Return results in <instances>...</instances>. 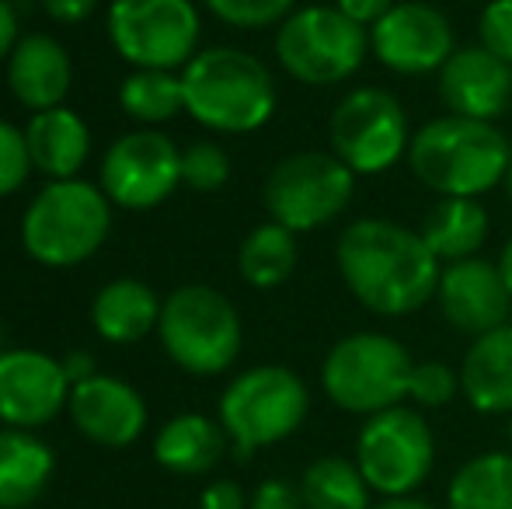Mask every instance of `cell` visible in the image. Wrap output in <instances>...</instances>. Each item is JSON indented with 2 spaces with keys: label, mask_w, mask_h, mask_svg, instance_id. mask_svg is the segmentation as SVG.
Listing matches in <instances>:
<instances>
[{
  "label": "cell",
  "mask_w": 512,
  "mask_h": 509,
  "mask_svg": "<svg viewBox=\"0 0 512 509\" xmlns=\"http://www.w3.org/2000/svg\"><path fill=\"white\" fill-rule=\"evenodd\" d=\"M335 265L352 297L380 318H405L425 307L443 272L422 234L387 217L352 220L338 234Z\"/></svg>",
  "instance_id": "6da1fadb"
},
{
  "label": "cell",
  "mask_w": 512,
  "mask_h": 509,
  "mask_svg": "<svg viewBox=\"0 0 512 509\" xmlns=\"http://www.w3.org/2000/svg\"><path fill=\"white\" fill-rule=\"evenodd\" d=\"M512 161L509 140L495 123L439 116L411 133L408 168L439 199H481L502 185Z\"/></svg>",
  "instance_id": "7a4b0ae2"
},
{
  "label": "cell",
  "mask_w": 512,
  "mask_h": 509,
  "mask_svg": "<svg viewBox=\"0 0 512 509\" xmlns=\"http://www.w3.org/2000/svg\"><path fill=\"white\" fill-rule=\"evenodd\" d=\"M185 112L213 133H255L279 102L276 81L258 56L244 49H203L182 70Z\"/></svg>",
  "instance_id": "3957f363"
},
{
  "label": "cell",
  "mask_w": 512,
  "mask_h": 509,
  "mask_svg": "<svg viewBox=\"0 0 512 509\" xmlns=\"http://www.w3.org/2000/svg\"><path fill=\"white\" fill-rule=\"evenodd\" d=\"M112 231V199L84 178L49 182L28 203L21 245L39 265L70 269L88 262Z\"/></svg>",
  "instance_id": "277c9868"
},
{
  "label": "cell",
  "mask_w": 512,
  "mask_h": 509,
  "mask_svg": "<svg viewBox=\"0 0 512 509\" xmlns=\"http://www.w3.org/2000/svg\"><path fill=\"white\" fill-rule=\"evenodd\" d=\"M310 391L293 370L265 363L237 374L220 394V426L237 461L276 447L304 426Z\"/></svg>",
  "instance_id": "5b68a950"
},
{
  "label": "cell",
  "mask_w": 512,
  "mask_h": 509,
  "mask_svg": "<svg viewBox=\"0 0 512 509\" xmlns=\"http://www.w3.org/2000/svg\"><path fill=\"white\" fill-rule=\"evenodd\" d=\"M415 360L398 339L384 332H352L328 349L321 387L342 412L377 415L408 398Z\"/></svg>",
  "instance_id": "8992f818"
},
{
  "label": "cell",
  "mask_w": 512,
  "mask_h": 509,
  "mask_svg": "<svg viewBox=\"0 0 512 509\" xmlns=\"http://www.w3.org/2000/svg\"><path fill=\"white\" fill-rule=\"evenodd\" d=\"M161 346L178 370L216 377L241 356V314L213 286H178L161 307Z\"/></svg>",
  "instance_id": "52a82bcc"
},
{
  "label": "cell",
  "mask_w": 512,
  "mask_h": 509,
  "mask_svg": "<svg viewBox=\"0 0 512 509\" xmlns=\"http://www.w3.org/2000/svg\"><path fill=\"white\" fill-rule=\"evenodd\" d=\"M370 53V28L345 18L335 4L297 7L276 32V60L310 88L349 81Z\"/></svg>",
  "instance_id": "ba28073f"
},
{
  "label": "cell",
  "mask_w": 512,
  "mask_h": 509,
  "mask_svg": "<svg viewBox=\"0 0 512 509\" xmlns=\"http://www.w3.org/2000/svg\"><path fill=\"white\" fill-rule=\"evenodd\" d=\"M356 464L377 496H415L436 464V440L425 415L408 405L370 415L356 436Z\"/></svg>",
  "instance_id": "9c48e42d"
},
{
  "label": "cell",
  "mask_w": 512,
  "mask_h": 509,
  "mask_svg": "<svg viewBox=\"0 0 512 509\" xmlns=\"http://www.w3.org/2000/svg\"><path fill=\"white\" fill-rule=\"evenodd\" d=\"M199 11L192 0H112L108 39L136 70H178L199 53Z\"/></svg>",
  "instance_id": "30bf717a"
},
{
  "label": "cell",
  "mask_w": 512,
  "mask_h": 509,
  "mask_svg": "<svg viewBox=\"0 0 512 509\" xmlns=\"http://www.w3.org/2000/svg\"><path fill=\"white\" fill-rule=\"evenodd\" d=\"M356 192V175L324 150L290 154L265 178V210L293 234L317 231L342 217Z\"/></svg>",
  "instance_id": "8fae6325"
},
{
  "label": "cell",
  "mask_w": 512,
  "mask_h": 509,
  "mask_svg": "<svg viewBox=\"0 0 512 509\" xmlns=\"http://www.w3.org/2000/svg\"><path fill=\"white\" fill-rule=\"evenodd\" d=\"M328 140L352 175H384L408 154V112L391 91L356 88L331 112Z\"/></svg>",
  "instance_id": "7c38bea8"
},
{
  "label": "cell",
  "mask_w": 512,
  "mask_h": 509,
  "mask_svg": "<svg viewBox=\"0 0 512 509\" xmlns=\"http://www.w3.org/2000/svg\"><path fill=\"white\" fill-rule=\"evenodd\" d=\"M182 185V150L157 129L126 133L105 150L102 192L122 210H154Z\"/></svg>",
  "instance_id": "4fadbf2b"
},
{
  "label": "cell",
  "mask_w": 512,
  "mask_h": 509,
  "mask_svg": "<svg viewBox=\"0 0 512 509\" xmlns=\"http://www.w3.org/2000/svg\"><path fill=\"white\" fill-rule=\"evenodd\" d=\"M370 49L387 70L418 77L443 70V63L457 53V39L450 18L439 7L422 0H398L370 28Z\"/></svg>",
  "instance_id": "5bb4252c"
},
{
  "label": "cell",
  "mask_w": 512,
  "mask_h": 509,
  "mask_svg": "<svg viewBox=\"0 0 512 509\" xmlns=\"http://www.w3.org/2000/svg\"><path fill=\"white\" fill-rule=\"evenodd\" d=\"M70 401L63 363L39 349L0 353V422L11 429H39L53 422Z\"/></svg>",
  "instance_id": "9a60e30c"
},
{
  "label": "cell",
  "mask_w": 512,
  "mask_h": 509,
  "mask_svg": "<svg viewBox=\"0 0 512 509\" xmlns=\"http://www.w3.org/2000/svg\"><path fill=\"white\" fill-rule=\"evenodd\" d=\"M436 304L446 325H453L460 335H471V339L509 325L512 311V297L506 283H502L499 265L485 262L478 255L443 265L436 286Z\"/></svg>",
  "instance_id": "2e32d148"
},
{
  "label": "cell",
  "mask_w": 512,
  "mask_h": 509,
  "mask_svg": "<svg viewBox=\"0 0 512 509\" xmlns=\"http://www.w3.org/2000/svg\"><path fill=\"white\" fill-rule=\"evenodd\" d=\"M67 412L81 436L108 450H122L136 443L147 429V401L122 377L95 374L91 381L70 387Z\"/></svg>",
  "instance_id": "e0dca14e"
},
{
  "label": "cell",
  "mask_w": 512,
  "mask_h": 509,
  "mask_svg": "<svg viewBox=\"0 0 512 509\" xmlns=\"http://www.w3.org/2000/svg\"><path fill=\"white\" fill-rule=\"evenodd\" d=\"M439 98L450 116L495 123L512 102V67L485 46H460L439 70Z\"/></svg>",
  "instance_id": "ac0fdd59"
},
{
  "label": "cell",
  "mask_w": 512,
  "mask_h": 509,
  "mask_svg": "<svg viewBox=\"0 0 512 509\" xmlns=\"http://www.w3.org/2000/svg\"><path fill=\"white\" fill-rule=\"evenodd\" d=\"M74 84V63L63 42L46 32L21 35L14 53L7 56V88L25 109L46 112L63 105Z\"/></svg>",
  "instance_id": "d6986e66"
},
{
  "label": "cell",
  "mask_w": 512,
  "mask_h": 509,
  "mask_svg": "<svg viewBox=\"0 0 512 509\" xmlns=\"http://www.w3.org/2000/svg\"><path fill=\"white\" fill-rule=\"evenodd\" d=\"M460 394L481 415L512 412V325L478 335L460 363Z\"/></svg>",
  "instance_id": "ffe728a7"
},
{
  "label": "cell",
  "mask_w": 512,
  "mask_h": 509,
  "mask_svg": "<svg viewBox=\"0 0 512 509\" xmlns=\"http://www.w3.org/2000/svg\"><path fill=\"white\" fill-rule=\"evenodd\" d=\"M25 143L32 168L42 171L49 182L77 178V171L88 164L91 154V129L74 109H46L35 112L32 123L25 126Z\"/></svg>",
  "instance_id": "44dd1931"
},
{
  "label": "cell",
  "mask_w": 512,
  "mask_h": 509,
  "mask_svg": "<svg viewBox=\"0 0 512 509\" xmlns=\"http://www.w3.org/2000/svg\"><path fill=\"white\" fill-rule=\"evenodd\" d=\"M161 300L140 279H112L95 293L91 325L112 346H133L161 325Z\"/></svg>",
  "instance_id": "7402d4cb"
},
{
  "label": "cell",
  "mask_w": 512,
  "mask_h": 509,
  "mask_svg": "<svg viewBox=\"0 0 512 509\" xmlns=\"http://www.w3.org/2000/svg\"><path fill=\"white\" fill-rule=\"evenodd\" d=\"M56 471L53 447L32 429H0V509H25L49 489Z\"/></svg>",
  "instance_id": "603a6c76"
},
{
  "label": "cell",
  "mask_w": 512,
  "mask_h": 509,
  "mask_svg": "<svg viewBox=\"0 0 512 509\" xmlns=\"http://www.w3.org/2000/svg\"><path fill=\"white\" fill-rule=\"evenodd\" d=\"M227 433H223L220 419H209L199 412L175 415L161 426L154 440V457L164 471L171 475H206L227 454Z\"/></svg>",
  "instance_id": "cb8c5ba5"
},
{
  "label": "cell",
  "mask_w": 512,
  "mask_h": 509,
  "mask_svg": "<svg viewBox=\"0 0 512 509\" xmlns=\"http://www.w3.org/2000/svg\"><path fill=\"white\" fill-rule=\"evenodd\" d=\"M429 252L443 265L474 258L488 241V210L481 199H439L418 227Z\"/></svg>",
  "instance_id": "d4e9b609"
},
{
  "label": "cell",
  "mask_w": 512,
  "mask_h": 509,
  "mask_svg": "<svg viewBox=\"0 0 512 509\" xmlns=\"http://www.w3.org/2000/svg\"><path fill=\"white\" fill-rule=\"evenodd\" d=\"M297 258H300L297 234L290 227L269 220V224H258L241 241V248H237V269H241L248 286L272 290V286H283L293 276Z\"/></svg>",
  "instance_id": "484cf974"
},
{
  "label": "cell",
  "mask_w": 512,
  "mask_h": 509,
  "mask_svg": "<svg viewBox=\"0 0 512 509\" xmlns=\"http://www.w3.org/2000/svg\"><path fill=\"white\" fill-rule=\"evenodd\" d=\"M446 509H512L509 450H492L460 464L446 489Z\"/></svg>",
  "instance_id": "4316f807"
},
{
  "label": "cell",
  "mask_w": 512,
  "mask_h": 509,
  "mask_svg": "<svg viewBox=\"0 0 512 509\" xmlns=\"http://www.w3.org/2000/svg\"><path fill=\"white\" fill-rule=\"evenodd\" d=\"M300 492H304L307 509H373V489L366 485L359 464L338 454L317 457L314 464H307Z\"/></svg>",
  "instance_id": "83f0119b"
},
{
  "label": "cell",
  "mask_w": 512,
  "mask_h": 509,
  "mask_svg": "<svg viewBox=\"0 0 512 509\" xmlns=\"http://www.w3.org/2000/svg\"><path fill=\"white\" fill-rule=\"evenodd\" d=\"M119 105L136 123H168L178 112H185L182 74H175V70H133L119 88Z\"/></svg>",
  "instance_id": "f1b7e54d"
},
{
  "label": "cell",
  "mask_w": 512,
  "mask_h": 509,
  "mask_svg": "<svg viewBox=\"0 0 512 509\" xmlns=\"http://www.w3.org/2000/svg\"><path fill=\"white\" fill-rule=\"evenodd\" d=\"M213 18H220L230 28H244V32H255V28L283 25L293 11H297V0H203Z\"/></svg>",
  "instance_id": "f546056e"
},
{
  "label": "cell",
  "mask_w": 512,
  "mask_h": 509,
  "mask_svg": "<svg viewBox=\"0 0 512 509\" xmlns=\"http://www.w3.org/2000/svg\"><path fill=\"white\" fill-rule=\"evenodd\" d=\"M230 178V157L220 143L199 140L182 150V182L196 192H216Z\"/></svg>",
  "instance_id": "4dcf8cb0"
},
{
  "label": "cell",
  "mask_w": 512,
  "mask_h": 509,
  "mask_svg": "<svg viewBox=\"0 0 512 509\" xmlns=\"http://www.w3.org/2000/svg\"><path fill=\"white\" fill-rule=\"evenodd\" d=\"M460 391V374L453 367H446L443 360H425L415 363L408 384V398L422 408H443L457 398Z\"/></svg>",
  "instance_id": "1f68e13d"
},
{
  "label": "cell",
  "mask_w": 512,
  "mask_h": 509,
  "mask_svg": "<svg viewBox=\"0 0 512 509\" xmlns=\"http://www.w3.org/2000/svg\"><path fill=\"white\" fill-rule=\"evenodd\" d=\"M28 171H32V157H28L25 133L7 119H0V199L18 192Z\"/></svg>",
  "instance_id": "d6a6232c"
},
{
  "label": "cell",
  "mask_w": 512,
  "mask_h": 509,
  "mask_svg": "<svg viewBox=\"0 0 512 509\" xmlns=\"http://www.w3.org/2000/svg\"><path fill=\"white\" fill-rule=\"evenodd\" d=\"M478 39L512 67V0H492L478 18Z\"/></svg>",
  "instance_id": "836d02e7"
},
{
  "label": "cell",
  "mask_w": 512,
  "mask_h": 509,
  "mask_svg": "<svg viewBox=\"0 0 512 509\" xmlns=\"http://www.w3.org/2000/svg\"><path fill=\"white\" fill-rule=\"evenodd\" d=\"M248 509H307L300 482L290 478H265L248 499Z\"/></svg>",
  "instance_id": "e575fe53"
},
{
  "label": "cell",
  "mask_w": 512,
  "mask_h": 509,
  "mask_svg": "<svg viewBox=\"0 0 512 509\" xmlns=\"http://www.w3.org/2000/svg\"><path fill=\"white\" fill-rule=\"evenodd\" d=\"M199 509H248V496H244V489L237 482L220 478V482H213L203 489Z\"/></svg>",
  "instance_id": "d590c367"
},
{
  "label": "cell",
  "mask_w": 512,
  "mask_h": 509,
  "mask_svg": "<svg viewBox=\"0 0 512 509\" xmlns=\"http://www.w3.org/2000/svg\"><path fill=\"white\" fill-rule=\"evenodd\" d=\"M398 4V0H335V7L345 14V18H352L356 25L363 28H373L380 18H384L391 7Z\"/></svg>",
  "instance_id": "8d00e7d4"
},
{
  "label": "cell",
  "mask_w": 512,
  "mask_h": 509,
  "mask_svg": "<svg viewBox=\"0 0 512 509\" xmlns=\"http://www.w3.org/2000/svg\"><path fill=\"white\" fill-rule=\"evenodd\" d=\"M46 14L60 25H77V21L91 18V11L98 7V0H42Z\"/></svg>",
  "instance_id": "74e56055"
},
{
  "label": "cell",
  "mask_w": 512,
  "mask_h": 509,
  "mask_svg": "<svg viewBox=\"0 0 512 509\" xmlns=\"http://www.w3.org/2000/svg\"><path fill=\"white\" fill-rule=\"evenodd\" d=\"M18 39H21L18 35V14H14V7L7 4V0H0V63L14 53Z\"/></svg>",
  "instance_id": "f35d334b"
},
{
  "label": "cell",
  "mask_w": 512,
  "mask_h": 509,
  "mask_svg": "<svg viewBox=\"0 0 512 509\" xmlns=\"http://www.w3.org/2000/svg\"><path fill=\"white\" fill-rule=\"evenodd\" d=\"M60 363H63V374H67L70 387L81 384V381H91V377L98 374V370H95V360H91L88 353H67Z\"/></svg>",
  "instance_id": "ab89813d"
},
{
  "label": "cell",
  "mask_w": 512,
  "mask_h": 509,
  "mask_svg": "<svg viewBox=\"0 0 512 509\" xmlns=\"http://www.w3.org/2000/svg\"><path fill=\"white\" fill-rule=\"evenodd\" d=\"M373 509H436V506L425 503V499H418V496H405V499H384V503L373 506Z\"/></svg>",
  "instance_id": "60d3db41"
},
{
  "label": "cell",
  "mask_w": 512,
  "mask_h": 509,
  "mask_svg": "<svg viewBox=\"0 0 512 509\" xmlns=\"http://www.w3.org/2000/svg\"><path fill=\"white\" fill-rule=\"evenodd\" d=\"M499 272H502V283H506V290H509V297H512V238L506 241V248H502V255H499Z\"/></svg>",
  "instance_id": "b9f144b4"
},
{
  "label": "cell",
  "mask_w": 512,
  "mask_h": 509,
  "mask_svg": "<svg viewBox=\"0 0 512 509\" xmlns=\"http://www.w3.org/2000/svg\"><path fill=\"white\" fill-rule=\"evenodd\" d=\"M502 189H506V199H509V206H512V161H509L506 178H502Z\"/></svg>",
  "instance_id": "7bdbcfd3"
},
{
  "label": "cell",
  "mask_w": 512,
  "mask_h": 509,
  "mask_svg": "<svg viewBox=\"0 0 512 509\" xmlns=\"http://www.w3.org/2000/svg\"><path fill=\"white\" fill-rule=\"evenodd\" d=\"M0 353H7V332H4V325H0Z\"/></svg>",
  "instance_id": "ee69618b"
},
{
  "label": "cell",
  "mask_w": 512,
  "mask_h": 509,
  "mask_svg": "<svg viewBox=\"0 0 512 509\" xmlns=\"http://www.w3.org/2000/svg\"><path fill=\"white\" fill-rule=\"evenodd\" d=\"M509 454H512V412H509Z\"/></svg>",
  "instance_id": "f6af8a7d"
}]
</instances>
